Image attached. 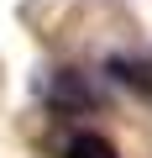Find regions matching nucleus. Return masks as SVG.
I'll use <instances>...</instances> for the list:
<instances>
[{"label": "nucleus", "instance_id": "f257e3e1", "mask_svg": "<svg viewBox=\"0 0 152 158\" xmlns=\"http://www.w3.org/2000/svg\"><path fill=\"white\" fill-rule=\"evenodd\" d=\"M63 158H121V153H115L110 137H100V132H79V137H68Z\"/></svg>", "mask_w": 152, "mask_h": 158}]
</instances>
